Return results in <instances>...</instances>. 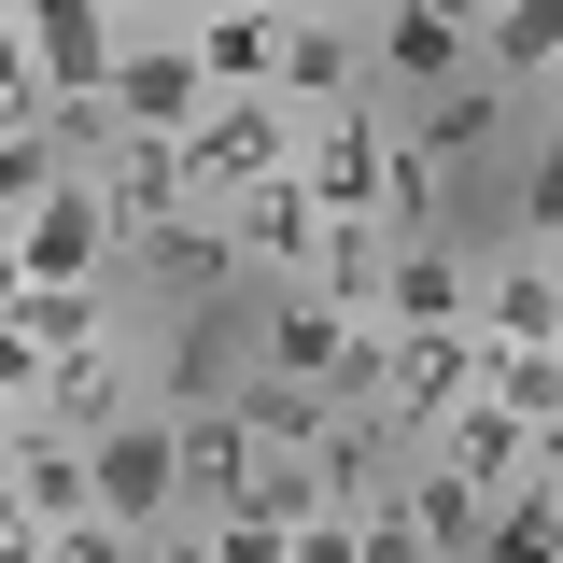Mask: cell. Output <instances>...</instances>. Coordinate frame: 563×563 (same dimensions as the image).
Masks as SVG:
<instances>
[{"label":"cell","mask_w":563,"mask_h":563,"mask_svg":"<svg viewBox=\"0 0 563 563\" xmlns=\"http://www.w3.org/2000/svg\"><path fill=\"white\" fill-rule=\"evenodd\" d=\"M85 521H113V536H169L184 521V437H169V409H128L113 437H85Z\"/></svg>","instance_id":"cell-1"},{"label":"cell","mask_w":563,"mask_h":563,"mask_svg":"<svg viewBox=\"0 0 563 563\" xmlns=\"http://www.w3.org/2000/svg\"><path fill=\"white\" fill-rule=\"evenodd\" d=\"M169 169H184V211H225V198H254V184H268V169H296V113H282V99H211L198 128L169 141Z\"/></svg>","instance_id":"cell-2"},{"label":"cell","mask_w":563,"mask_h":563,"mask_svg":"<svg viewBox=\"0 0 563 563\" xmlns=\"http://www.w3.org/2000/svg\"><path fill=\"white\" fill-rule=\"evenodd\" d=\"M380 169H395V141H380V99L296 113V198L324 211V225H380Z\"/></svg>","instance_id":"cell-3"},{"label":"cell","mask_w":563,"mask_h":563,"mask_svg":"<svg viewBox=\"0 0 563 563\" xmlns=\"http://www.w3.org/2000/svg\"><path fill=\"white\" fill-rule=\"evenodd\" d=\"M211 113L198 57H184V14H128V57H113V141H184Z\"/></svg>","instance_id":"cell-4"},{"label":"cell","mask_w":563,"mask_h":563,"mask_svg":"<svg viewBox=\"0 0 563 563\" xmlns=\"http://www.w3.org/2000/svg\"><path fill=\"white\" fill-rule=\"evenodd\" d=\"M113 57H128V14H99V0H29L43 113H113Z\"/></svg>","instance_id":"cell-5"},{"label":"cell","mask_w":563,"mask_h":563,"mask_svg":"<svg viewBox=\"0 0 563 563\" xmlns=\"http://www.w3.org/2000/svg\"><path fill=\"white\" fill-rule=\"evenodd\" d=\"M465 310H479V268L451 240H409L380 268V339H465Z\"/></svg>","instance_id":"cell-6"},{"label":"cell","mask_w":563,"mask_h":563,"mask_svg":"<svg viewBox=\"0 0 563 563\" xmlns=\"http://www.w3.org/2000/svg\"><path fill=\"white\" fill-rule=\"evenodd\" d=\"M211 240H225V268H310V240H324V211L296 198V169H268V184H254V198H225L211 211Z\"/></svg>","instance_id":"cell-7"},{"label":"cell","mask_w":563,"mask_h":563,"mask_svg":"<svg viewBox=\"0 0 563 563\" xmlns=\"http://www.w3.org/2000/svg\"><path fill=\"white\" fill-rule=\"evenodd\" d=\"M184 57H198L211 99H268V70H282V14H268V0H211V14H184Z\"/></svg>","instance_id":"cell-8"},{"label":"cell","mask_w":563,"mask_h":563,"mask_svg":"<svg viewBox=\"0 0 563 563\" xmlns=\"http://www.w3.org/2000/svg\"><path fill=\"white\" fill-rule=\"evenodd\" d=\"M437 479H465V493H521V479H550V437H521L507 409H437Z\"/></svg>","instance_id":"cell-9"},{"label":"cell","mask_w":563,"mask_h":563,"mask_svg":"<svg viewBox=\"0 0 563 563\" xmlns=\"http://www.w3.org/2000/svg\"><path fill=\"white\" fill-rule=\"evenodd\" d=\"M0 240H14V268H29V282H85L99 254H113V225H99V184H85V169H70L43 211H14Z\"/></svg>","instance_id":"cell-10"},{"label":"cell","mask_w":563,"mask_h":563,"mask_svg":"<svg viewBox=\"0 0 563 563\" xmlns=\"http://www.w3.org/2000/svg\"><path fill=\"white\" fill-rule=\"evenodd\" d=\"M465 339H479V352H563V268H550V254L493 268L479 310H465Z\"/></svg>","instance_id":"cell-11"},{"label":"cell","mask_w":563,"mask_h":563,"mask_svg":"<svg viewBox=\"0 0 563 563\" xmlns=\"http://www.w3.org/2000/svg\"><path fill=\"white\" fill-rule=\"evenodd\" d=\"M352 29L339 14H282V70H268V99L282 113H339V99H366V85H352Z\"/></svg>","instance_id":"cell-12"},{"label":"cell","mask_w":563,"mask_h":563,"mask_svg":"<svg viewBox=\"0 0 563 563\" xmlns=\"http://www.w3.org/2000/svg\"><path fill=\"white\" fill-rule=\"evenodd\" d=\"M128 409H141V395H128V366H113V352H70V366H43V395H29V422L70 437V451H85V437H113Z\"/></svg>","instance_id":"cell-13"},{"label":"cell","mask_w":563,"mask_h":563,"mask_svg":"<svg viewBox=\"0 0 563 563\" xmlns=\"http://www.w3.org/2000/svg\"><path fill=\"white\" fill-rule=\"evenodd\" d=\"M0 479H14V507H29V521H43V550H57L70 521H85V451H70V437H43V422H14Z\"/></svg>","instance_id":"cell-14"},{"label":"cell","mask_w":563,"mask_h":563,"mask_svg":"<svg viewBox=\"0 0 563 563\" xmlns=\"http://www.w3.org/2000/svg\"><path fill=\"white\" fill-rule=\"evenodd\" d=\"M380 70L395 85H479V57H465V14H437V0H409V14H380Z\"/></svg>","instance_id":"cell-15"},{"label":"cell","mask_w":563,"mask_h":563,"mask_svg":"<svg viewBox=\"0 0 563 563\" xmlns=\"http://www.w3.org/2000/svg\"><path fill=\"white\" fill-rule=\"evenodd\" d=\"M339 339H352L339 310L282 282V310H268V352H254V380H310V395H324V366H339Z\"/></svg>","instance_id":"cell-16"},{"label":"cell","mask_w":563,"mask_h":563,"mask_svg":"<svg viewBox=\"0 0 563 563\" xmlns=\"http://www.w3.org/2000/svg\"><path fill=\"white\" fill-rule=\"evenodd\" d=\"M465 57L493 70V99H507V85L536 99V85H550V14H536V0H507V14H465Z\"/></svg>","instance_id":"cell-17"},{"label":"cell","mask_w":563,"mask_h":563,"mask_svg":"<svg viewBox=\"0 0 563 563\" xmlns=\"http://www.w3.org/2000/svg\"><path fill=\"white\" fill-rule=\"evenodd\" d=\"M479 409H507L521 437H550L563 422V352H479V380H465Z\"/></svg>","instance_id":"cell-18"},{"label":"cell","mask_w":563,"mask_h":563,"mask_svg":"<svg viewBox=\"0 0 563 563\" xmlns=\"http://www.w3.org/2000/svg\"><path fill=\"white\" fill-rule=\"evenodd\" d=\"M14 324L43 339V366H70V352H113V324H99V282H29V296H14Z\"/></svg>","instance_id":"cell-19"},{"label":"cell","mask_w":563,"mask_h":563,"mask_svg":"<svg viewBox=\"0 0 563 563\" xmlns=\"http://www.w3.org/2000/svg\"><path fill=\"white\" fill-rule=\"evenodd\" d=\"M225 422H240V437H254V451H310V437H324V395H310V380H240V395H225Z\"/></svg>","instance_id":"cell-20"},{"label":"cell","mask_w":563,"mask_h":563,"mask_svg":"<svg viewBox=\"0 0 563 563\" xmlns=\"http://www.w3.org/2000/svg\"><path fill=\"white\" fill-rule=\"evenodd\" d=\"M479 563H563V507H550V479H521V493H493V507H479Z\"/></svg>","instance_id":"cell-21"},{"label":"cell","mask_w":563,"mask_h":563,"mask_svg":"<svg viewBox=\"0 0 563 563\" xmlns=\"http://www.w3.org/2000/svg\"><path fill=\"white\" fill-rule=\"evenodd\" d=\"M57 184H70V169H57V141H43V128H0V225H14V211H43Z\"/></svg>","instance_id":"cell-22"},{"label":"cell","mask_w":563,"mask_h":563,"mask_svg":"<svg viewBox=\"0 0 563 563\" xmlns=\"http://www.w3.org/2000/svg\"><path fill=\"white\" fill-rule=\"evenodd\" d=\"M493 128H507V99H493V85H451V99H437V128H422L409 155L437 169V155H465V141H493Z\"/></svg>","instance_id":"cell-23"},{"label":"cell","mask_w":563,"mask_h":563,"mask_svg":"<svg viewBox=\"0 0 563 563\" xmlns=\"http://www.w3.org/2000/svg\"><path fill=\"white\" fill-rule=\"evenodd\" d=\"M0 128H43V70H29V14L0 0Z\"/></svg>","instance_id":"cell-24"},{"label":"cell","mask_w":563,"mask_h":563,"mask_svg":"<svg viewBox=\"0 0 563 563\" xmlns=\"http://www.w3.org/2000/svg\"><path fill=\"white\" fill-rule=\"evenodd\" d=\"M198 563H282V521L225 507V521H198Z\"/></svg>","instance_id":"cell-25"},{"label":"cell","mask_w":563,"mask_h":563,"mask_svg":"<svg viewBox=\"0 0 563 563\" xmlns=\"http://www.w3.org/2000/svg\"><path fill=\"white\" fill-rule=\"evenodd\" d=\"M141 254H155V282H211V268H225V240H211L198 211H184V225H169V240H141Z\"/></svg>","instance_id":"cell-26"},{"label":"cell","mask_w":563,"mask_h":563,"mask_svg":"<svg viewBox=\"0 0 563 563\" xmlns=\"http://www.w3.org/2000/svg\"><path fill=\"white\" fill-rule=\"evenodd\" d=\"M282 563H352V521H296V536H282Z\"/></svg>","instance_id":"cell-27"},{"label":"cell","mask_w":563,"mask_h":563,"mask_svg":"<svg viewBox=\"0 0 563 563\" xmlns=\"http://www.w3.org/2000/svg\"><path fill=\"white\" fill-rule=\"evenodd\" d=\"M0 563H43V521L14 507V479H0Z\"/></svg>","instance_id":"cell-28"},{"label":"cell","mask_w":563,"mask_h":563,"mask_svg":"<svg viewBox=\"0 0 563 563\" xmlns=\"http://www.w3.org/2000/svg\"><path fill=\"white\" fill-rule=\"evenodd\" d=\"M0 451H14V422H0Z\"/></svg>","instance_id":"cell-29"}]
</instances>
